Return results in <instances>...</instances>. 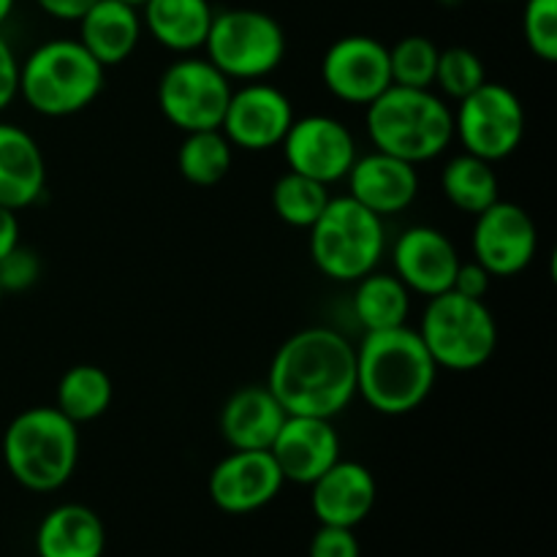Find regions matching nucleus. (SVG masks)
Masks as SVG:
<instances>
[{"instance_id": "nucleus-31", "label": "nucleus", "mask_w": 557, "mask_h": 557, "mask_svg": "<svg viewBox=\"0 0 557 557\" xmlns=\"http://www.w3.org/2000/svg\"><path fill=\"white\" fill-rule=\"evenodd\" d=\"M487 82V71H484L482 58L468 47H449L441 49L438 69H435L433 85L444 92L451 101L471 96L476 87Z\"/></svg>"}, {"instance_id": "nucleus-1", "label": "nucleus", "mask_w": 557, "mask_h": 557, "mask_svg": "<svg viewBox=\"0 0 557 557\" xmlns=\"http://www.w3.org/2000/svg\"><path fill=\"white\" fill-rule=\"evenodd\" d=\"M267 389L288 417L335 419L357 397V346L330 326H308L281 343Z\"/></svg>"}, {"instance_id": "nucleus-35", "label": "nucleus", "mask_w": 557, "mask_h": 557, "mask_svg": "<svg viewBox=\"0 0 557 557\" xmlns=\"http://www.w3.org/2000/svg\"><path fill=\"white\" fill-rule=\"evenodd\" d=\"M490 283H493V275L479 261H460L455 283H451V292L471 299H487Z\"/></svg>"}, {"instance_id": "nucleus-8", "label": "nucleus", "mask_w": 557, "mask_h": 557, "mask_svg": "<svg viewBox=\"0 0 557 557\" xmlns=\"http://www.w3.org/2000/svg\"><path fill=\"white\" fill-rule=\"evenodd\" d=\"M201 49L232 82H259L277 71L286 58V33L267 11L226 9L215 11Z\"/></svg>"}, {"instance_id": "nucleus-37", "label": "nucleus", "mask_w": 557, "mask_h": 557, "mask_svg": "<svg viewBox=\"0 0 557 557\" xmlns=\"http://www.w3.org/2000/svg\"><path fill=\"white\" fill-rule=\"evenodd\" d=\"M96 0H36L38 9L60 22H79Z\"/></svg>"}, {"instance_id": "nucleus-11", "label": "nucleus", "mask_w": 557, "mask_h": 557, "mask_svg": "<svg viewBox=\"0 0 557 557\" xmlns=\"http://www.w3.org/2000/svg\"><path fill=\"white\" fill-rule=\"evenodd\" d=\"M288 172L332 185L346 180L357 161V139L346 123L330 114L294 117L281 141Z\"/></svg>"}, {"instance_id": "nucleus-10", "label": "nucleus", "mask_w": 557, "mask_h": 557, "mask_svg": "<svg viewBox=\"0 0 557 557\" xmlns=\"http://www.w3.org/2000/svg\"><path fill=\"white\" fill-rule=\"evenodd\" d=\"M232 90L207 58H180L158 79V109L183 134L221 128Z\"/></svg>"}, {"instance_id": "nucleus-18", "label": "nucleus", "mask_w": 557, "mask_h": 557, "mask_svg": "<svg viewBox=\"0 0 557 557\" xmlns=\"http://www.w3.org/2000/svg\"><path fill=\"white\" fill-rule=\"evenodd\" d=\"M348 180V196L368 207L379 218L400 215L419 194V172L413 163L389 152L373 150L354 161Z\"/></svg>"}, {"instance_id": "nucleus-24", "label": "nucleus", "mask_w": 557, "mask_h": 557, "mask_svg": "<svg viewBox=\"0 0 557 557\" xmlns=\"http://www.w3.org/2000/svg\"><path fill=\"white\" fill-rule=\"evenodd\" d=\"M141 25L161 44L177 54H190L205 47L215 9L210 0H147Z\"/></svg>"}, {"instance_id": "nucleus-25", "label": "nucleus", "mask_w": 557, "mask_h": 557, "mask_svg": "<svg viewBox=\"0 0 557 557\" xmlns=\"http://www.w3.org/2000/svg\"><path fill=\"white\" fill-rule=\"evenodd\" d=\"M411 313V292L395 272H368L354 288V315L364 332H381L403 326Z\"/></svg>"}, {"instance_id": "nucleus-38", "label": "nucleus", "mask_w": 557, "mask_h": 557, "mask_svg": "<svg viewBox=\"0 0 557 557\" xmlns=\"http://www.w3.org/2000/svg\"><path fill=\"white\" fill-rule=\"evenodd\" d=\"M20 245V218L9 207H0V259Z\"/></svg>"}, {"instance_id": "nucleus-15", "label": "nucleus", "mask_w": 557, "mask_h": 557, "mask_svg": "<svg viewBox=\"0 0 557 557\" xmlns=\"http://www.w3.org/2000/svg\"><path fill=\"white\" fill-rule=\"evenodd\" d=\"M283 479L270 449L237 451L223 457L210 473V498L226 515H250L281 495Z\"/></svg>"}, {"instance_id": "nucleus-9", "label": "nucleus", "mask_w": 557, "mask_h": 557, "mask_svg": "<svg viewBox=\"0 0 557 557\" xmlns=\"http://www.w3.org/2000/svg\"><path fill=\"white\" fill-rule=\"evenodd\" d=\"M455 117V139L462 152L498 163L515 156L525 136V109L520 96L500 82H484L471 96L460 98Z\"/></svg>"}, {"instance_id": "nucleus-21", "label": "nucleus", "mask_w": 557, "mask_h": 557, "mask_svg": "<svg viewBox=\"0 0 557 557\" xmlns=\"http://www.w3.org/2000/svg\"><path fill=\"white\" fill-rule=\"evenodd\" d=\"M47 188V161L38 141L14 123H0V207L20 212Z\"/></svg>"}, {"instance_id": "nucleus-16", "label": "nucleus", "mask_w": 557, "mask_h": 557, "mask_svg": "<svg viewBox=\"0 0 557 557\" xmlns=\"http://www.w3.org/2000/svg\"><path fill=\"white\" fill-rule=\"evenodd\" d=\"M460 253L455 243L435 226H408L392 245V267L411 294L438 297L451 292Z\"/></svg>"}, {"instance_id": "nucleus-40", "label": "nucleus", "mask_w": 557, "mask_h": 557, "mask_svg": "<svg viewBox=\"0 0 557 557\" xmlns=\"http://www.w3.org/2000/svg\"><path fill=\"white\" fill-rule=\"evenodd\" d=\"M123 3H128V5H136V9H141V5H145L147 0H123Z\"/></svg>"}, {"instance_id": "nucleus-26", "label": "nucleus", "mask_w": 557, "mask_h": 557, "mask_svg": "<svg viewBox=\"0 0 557 557\" xmlns=\"http://www.w3.org/2000/svg\"><path fill=\"white\" fill-rule=\"evenodd\" d=\"M441 190L466 215H479L500 199V183L493 163L471 152L449 158L441 172Z\"/></svg>"}, {"instance_id": "nucleus-17", "label": "nucleus", "mask_w": 557, "mask_h": 557, "mask_svg": "<svg viewBox=\"0 0 557 557\" xmlns=\"http://www.w3.org/2000/svg\"><path fill=\"white\" fill-rule=\"evenodd\" d=\"M283 479L294 484H310L341 460V435L332 419L286 417L270 446Z\"/></svg>"}, {"instance_id": "nucleus-22", "label": "nucleus", "mask_w": 557, "mask_h": 557, "mask_svg": "<svg viewBox=\"0 0 557 557\" xmlns=\"http://www.w3.org/2000/svg\"><path fill=\"white\" fill-rule=\"evenodd\" d=\"M145 25L136 5L123 0H96L85 16L79 20V38L76 41L103 65L125 63L139 47V38Z\"/></svg>"}, {"instance_id": "nucleus-39", "label": "nucleus", "mask_w": 557, "mask_h": 557, "mask_svg": "<svg viewBox=\"0 0 557 557\" xmlns=\"http://www.w3.org/2000/svg\"><path fill=\"white\" fill-rule=\"evenodd\" d=\"M14 5H16V0H0V25H5V20L11 16Z\"/></svg>"}, {"instance_id": "nucleus-36", "label": "nucleus", "mask_w": 557, "mask_h": 557, "mask_svg": "<svg viewBox=\"0 0 557 557\" xmlns=\"http://www.w3.org/2000/svg\"><path fill=\"white\" fill-rule=\"evenodd\" d=\"M20 98V60L11 44L0 36V112Z\"/></svg>"}, {"instance_id": "nucleus-4", "label": "nucleus", "mask_w": 557, "mask_h": 557, "mask_svg": "<svg viewBox=\"0 0 557 557\" xmlns=\"http://www.w3.org/2000/svg\"><path fill=\"white\" fill-rule=\"evenodd\" d=\"M79 424L54 406L25 408L3 433V462L11 479L30 493H54L79 462Z\"/></svg>"}, {"instance_id": "nucleus-23", "label": "nucleus", "mask_w": 557, "mask_h": 557, "mask_svg": "<svg viewBox=\"0 0 557 557\" xmlns=\"http://www.w3.org/2000/svg\"><path fill=\"white\" fill-rule=\"evenodd\" d=\"M103 553H107V528L90 506H54L38 522V557H103Z\"/></svg>"}, {"instance_id": "nucleus-27", "label": "nucleus", "mask_w": 557, "mask_h": 557, "mask_svg": "<svg viewBox=\"0 0 557 557\" xmlns=\"http://www.w3.org/2000/svg\"><path fill=\"white\" fill-rule=\"evenodd\" d=\"M112 379L98 364L82 362L65 370L54 392V408L71 419L74 424L92 422L103 417L112 406Z\"/></svg>"}, {"instance_id": "nucleus-5", "label": "nucleus", "mask_w": 557, "mask_h": 557, "mask_svg": "<svg viewBox=\"0 0 557 557\" xmlns=\"http://www.w3.org/2000/svg\"><path fill=\"white\" fill-rule=\"evenodd\" d=\"M107 69L76 38L44 41L20 63V98L44 117H69L103 90Z\"/></svg>"}, {"instance_id": "nucleus-34", "label": "nucleus", "mask_w": 557, "mask_h": 557, "mask_svg": "<svg viewBox=\"0 0 557 557\" xmlns=\"http://www.w3.org/2000/svg\"><path fill=\"white\" fill-rule=\"evenodd\" d=\"M308 557H362V547L354 528L321 525L310 539Z\"/></svg>"}, {"instance_id": "nucleus-14", "label": "nucleus", "mask_w": 557, "mask_h": 557, "mask_svg": "<svg viewBox=\"0 0 557 557\" xmlns=\"http://www.w3.org/2000/svg\"><path fill=\"white\" fill-rule=\"evenodd\" d=\"M294 123V107L286 92L267 82H248L232 90L221 131L232 147L248 152L272 150Z\"/></svg>"}, {"instance_id": "nucleus-7", "label": "nucleus", "mask_w": 557, "mask_h": 557, "mask_svg": "<svg viewBox=\"0 0 557 557\" xmlns=\"http://www.w3.org/2000/svg\"><path fill=\"white\" fill-rule=\"evenodd\" d=\"M417 332L438 370L451 373L484 368L498 348V321L490 305L457 292L430 297Z\"/></svg>"}, {"instance_id": "nucleus-19", "label": "nucleus", "mask_w": 557, "mask_h": 557, "mask_svg": "<svg viewBox=\"0 0 557 557\" xmlns=\"http://www.w3.org/2000/svg\"><path fill=\"white\" fill-rule=\"evenodd\" d=\"M375 493L370 468L341 457L310 484V509L321 525L357 528L373 511Z\"/></svg>"}, {"instance_id": "nucleus-33", "label": "nucleus", "mask_w": 557, "mask_h": 557, "mask_svg": "<svg viewBox=\"0 0 557 557\" xmlns=\"http://www.w3.org/2000/svg\"><path fill=\"white\" fill-rule=\"evenodd\" d=\"M41 277V261L25 245H16L5 259H0V288L3 294H20L33 288Z\"/></svg>"}, {"instance_id": "nucleus-2", "label": "nucleus", "mask_w": 557, "mask_h": 557, "mask_svg": "<svg viewBox=\"0 0 557 557\" xmlns=\"http://www.w3.org/2000/svg\"><path fill=\"white\" fill-rule=\"evenodd\" d=\"M438 364L417 330L368 332L357 346V395L384 417H406L430 397Z\"/></svg>"}, {"instance_id": "nucleus-6", "label": "nucleus", "mask_w": 557, "mask_h": 557, "mask_svg": "<svg viewBox=\"0 0 557 557\" xmlns=\"http://www.w3.org/2000/svg\"><path fill=\"white\" fill-rule=\"evenodd\" d=\"M310 232V259L321 275L337 283H357L379 270L386 250L384 218L351 196L330 199Z\"/></svg>"}, {"instance_id": "nucleus-30", "label": "nucleus", "mask_w": 557, "mask_h": 557, "mask_svg": "<svg viewBox=\"0 0 557 557\" xmlns=\"http://www.w3.org/2000/svg\"><path fill=\"white\" fill-rule=\"evenodd\" d=\"M441 49L428 36H406L389 47L392 85L433 87Z\"/></svg>"}, {"instance_id": "nucleus-20", "label": "nucleus", "mask_w": 557, "mask_h": 557, "mask_svg": "<svg viewBox=\"0 0 557 557\" xmlns=\"http://www.w3.org/2000/svg\"><path fill=\"white\" fill-rule=\"evenodd\" d=\"M288 413L283 411L277 397L267 389V384H256L243 386L223 403L218 428L232 449L261 451L270 449Z\"/></svg>"}, {"instance_id": "nucleus-32", "label": "nucleus", "mask_w": 557, "mask_h": 557, "mask_svg": "<svg viewBox=\"0 0 557 557\" xmlns=\"http://www.w3.org/2000/svg\"><path fill=\"white\" fill-rule=\"evenodd\" d=\"M522 38L544 63L557 60V0H525Z\"/></svg>"}, {"instance_id": "nucleus-41", "label": "nucleus", "mask_w": 557, "mask_h": 557, "mask_svg": "<svg viewBox=\"0 0 557 557\" xmlns=\"http://www.w3.org/2000/svg\"><path fill=\"white\" fill-rule=\"evenodd\" d=\"M3 297H5V294H3V288H0V302H3Z\"/></svg>"}, {"instance_id": "nucleus-12", "label": "nucleus", "mask_w": 557, "mask_h": 557, "mask_svg": "<svg viewBox=\"0 0 557 557\" xmlns=\"http://www.w3.org/2000/svg\"><path fill=\"white\" fill-rule=\"evenodd\" d=\"M473 218V261L493 277H515L528 270L539 250V228L525 207L498 199Z\"/></svg>"}, {"instance_id": "nucleus-29", "label": "nucleus", "mask_w": 557, "mask_h": 557, "mask_svg": "<svg viewBox=\"0 0 557 557\" xmlns=\"http://www.w3.org/2000/svg\"><path fill=\"white\" fill-rule=\"evenodd\" d=\"M330 185L310 180L305 174L286 172L272 185V207L283 223L294 228H310L324 207L330 205Z\"/></svg>"}, {"instance_id": "nucleus-28", "label": "nucleus", "mask_w": 557, "mask_h": 557, "mask_svg": "<svg viewBox=\"0 0 557 557\" xmlns=\"http://www.w3.org/2000/svg\"><path fill=\"white\" fill-rule=\"evenodd\" d=\"M234 163V147L232 141L223 136L221 128L210 131H190L185 139L180 141L177 150V172L190 185H201L210 188L218 185Z\"/></svg>"}, {"instance_id": "nucleus-3", "label": "nucleus", "mask_w": 557, "mask_h": 557, "mask_svg": "<svg viewBox=\"0 0 557 557\" xmlns=\"http://www.w3.org/2000/svg\"><path fill=\"white\" fill-rule=\"evenodd\" d=\"M364 123L375 150L403 161L428 163L444 156L455 139V117L444 96L433 87L392 85L370 101Z\"/></svg>"}, {"instance_id": "nucleus-13", "label": "nucleus", "mask_w": 557, "mask_h": 557, "mask_svg": "<svg viewBox=\"0 0 557 557\" xmlns=\"http://www.w3.org/2000/svg\"><path fill=\"white\" fill-rule=\"evenodd\" d=\"M321 79L337 101L368 107L392 87L389 47L362 33L337 38L321 60Z\"/></svg>"}]
</instances>
